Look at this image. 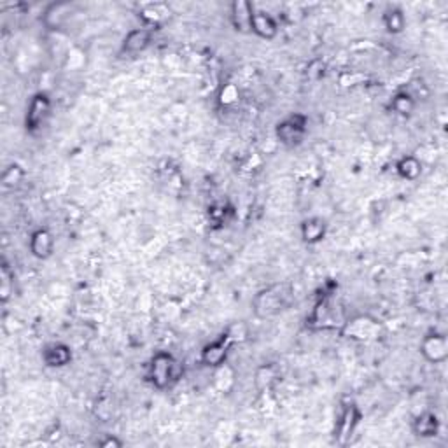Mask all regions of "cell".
Wrapping results in <instances>:
<instances>
[{
    "label": "cell",
    "mask_w": 448,
    "mask_h": 448,
    "mask_svg": "<svg viewBox=\"0 0 448 448\" xmlns=\"http://www.w3.org/2000/svg\"><path fill=\"white\" fill-rule=\"evenodd\" d=\"M293 286L291 284H272L266 289L259 291L252 300V310L256 317L272 319L282 314L293 301Z\"/></svg>",
    "instance_id": "cell-1"
},
{
    "label": "cell",
    "mask_w": 448,
    "mask_h": 448,
    "mask_svg": "<svg viewBox=\"0 0 448 448\" xmlns=\"http://www.w3.org/2000/svg\"><path fill=\"white\" fill-rule=\"evenodd\" d=\"M184 368L179 359L173 357L170 352H158L152 355L147 368V378L156 389L163 390L172 387L183 375Z\"/></svg>",
    "instance_id": "cell-2"
},
{
    "label": "cell",
    "mask_w": 448,
    "mask_h": 448,
    "mask_svg": "<svg viewBox=\"0 0 448 448\" xmlns=\"http://www.w3.org/2000/svg\"><path fill=\"white\" fill-rule=\"evenodd\" d=\"M308 133V117L305 114H291L284 117L275 128V135L280 140V144L286 147H298L303 144L305 137Z\"/></svg>",
    "instance_id": "cell-3"
},
{
    "label": "cell",
    "mask_w": 448,
    "mask_h": 448,
    "mask_svg": "<svg viewBox=\"0 0 448 448\" xmlns=\"http://www.w3.org/2000/svg\"><path fill=\"white\" fill-rule=\"evenodd\" d=\"M51 107L53 104L48 93H44V91L35 93L28 102L27 114H25V130L30 135L39 133L51 116Z\"/></svg>",
    "instance_id": "cell-4"
},
{
    "label": "cell",
    "mask_w": 448,
    "mask_h": 448,
    "mask_svg": "<svg viewBox=\"0 0 448 448\" xmlns=\"http://www.w3.org/2000/svg\"><path fill=\"white\" fill-rule=\"evenodd\" d=\"M359 422H361V410H359L357 404L355 403L345 404L335 429V440L338 445H347V443L350 442L355 429H357Z\"/></svg>",
    "instance_id": "cell-5"
},
{
    "label": "cell",
    "mask_w": 448,
    "mask_h": 448,
    "mask_svg": "<svg viewBox=\"0 0 448 448\" xmlns=\"http://www.w3.org/2000/svg\"><path fill=\"white\" fill-rule=\"evenodd\" d=\"M233 341H231V338L228 336V333L224 331L221 336L218 338V340L211 341V343H207L204 347V350H202V364H205L207 368H219V366L224 364V361L228 359V355H230V350L231 347H233Z\"/></svg>",
    "instance_id": "cell-6"
},
{
    "label": "cell",
    "mask_w": 448,
    "mask_h": 448,
    "mask_svg": "<svg viewBox=\"0 0 448 448\" xmlns=\"http://www.w3.org/2000/svg\"><path fill=\"white\" fill-rule=\"evenodd\" d=\"M421 354L433 364H442L448 359V340L442 333H429L421 343Z\"/></svg>",
    "instance_id": "cell-7"
},
{
    "label": "cell",
    "mask_w": 448,
    "mask_h": 448,
    "mask_svg": "<svg viewBox=\"0 0 448 448\" xmlns=\"http://www.w3.org/2000/svg\"><path fill=\"white\" fill-rule=\"evenodd\" d=\"M151 42L152 28H133V30H130L124 35L123 44H121V51L126 53V55H138V53L145 51V49L151 46Z\"/></svg>",
    "instance_id": "cell-8"
},
{
    "label": "cell",
    "mask_w": 448,
    "mask_h": 448,
    "mask_svg": "<svg viewBox=\"0 0 448 448\" xmlns=\"http://www.w3.org/2000/svg\"><path fill=\"white\" fill-rule=\"evenodd\" d=\"M28 245H30V252L35 259L46 261V259L51 258L53 251H55V237L46 228H39L30 235V244Z\"/></svg>",
    "instance_id": "cell-9"
},
{
    "label": "cell",
    "mask_w": 448,
    "mask_h": 448,
    "mask_svg": "<svg viewBox=\"0 0 448 448\" xmlns=\"http://www.w3.org/2000/svg\"><path fill=\"white\" fill-rule=\"evenodd\" d=\"M251 32H254L259 39L265 41H272L279 34V25H277L275 18L270 16L265 11H254V16L251 21Z\"/></svg>",
    "instance_id": "cell-10"
},
{
    "label": "cell",
    "mask_w": 448,
    "mask_h": 448,
    "mask_svg": "<svg viewBox=\"0 0 448 448\" xmlns=\"http://www.w3.org/2000/svg\"><path fill=\"white\" fill-rule=\"evenodd\" d=\"M254 4L247 2V0H237L231 4V23H233L235 30L238 32H251V21L254 16Z\"/></svg>",
    "instance_id": "cell-11"
},
{
    "label": "cell",
    "mask_w": 448,
    "mask_h": 448,
    "mask_svg": "<svg viewBox=\"0 0 448 448\" xmlns=\"http://www.w3.org/2000/svg\"><path fill=\"white\" fill-rule=\"evenodd\" d=\"M42 361L49 368H63L72 361V350L65 343H51L42 350Z\"/></svg>",
    "instance_id": "cell-12"
},
{
    "label": "cell",
    "mask_w": 448,
    "mask_h": 448,
    "mask_svg": "<svg viewBox=\"0 0 448 448\" xmlns=\"http://www.w3.org/2000/svg\"><path fill=\"white\" fill-rule=\"evenodd\" d=\"M440 428H442V424H440L438 415L433 414V411H424L411 424V431L419 438H435L440 433Z\"/></svg>",
    "instance_id": "cell-13"
},
{
    "label": "cell",
    "mask_w": 448,
    "mask_h": 448,
    "mask_svg": "<svg viewBox=\"0 0 448 448\" xmlns=\"http://www.w3.org/2000/svg\"><path fill=\"white\" fill-rule=\"evenodd\" d=\"M301 238H303L305 244L314 245L319 244L326 238V233H328V224L322 218H308L301 223L300 228Z\"/></svg>",
    "instance_id": "cell-14"
},
{
    "label": "cell",
    "mask_w": 448,
    "mask_h": 448,
    "mask_svg": "<svg viewBox=\"0 0 448 448\" xmlns=\"http://www.w3.org/2000/svg\"><path fill=\"white\" fill-rule=\"evenodd\" d=\"M280 380V369L275 364H265L261 368L256 369L254 383L261 393L272 390Z\"/></svg>",
    "instance_id": "cell-15"
},
{
    "label": "cell",
    "mask_w": 448,
    "mask_h": 448,
    "mask_svg": "<svg viewBox=\"0 0 448 448\" xmlns=\"http://www.w3.org/2000/svg\"><path fill=\"white\" fill-rule=\"evenodd\" d=\"M396 172L404 180H417L422 173V163L415 156H404L396 163Z\"/></svg>",
    "instance_id": "cell-16"
},
{
    "label": "cell",
    "mask_w": 448,
    "mask_h": 448,
    "mask_svg": "<svg viewBox=\"0 0 448 448\" xmlns=\"http://www.w3.org/2000/svg\"><path fill=\"white\" fill-rule=\"evenodd\" d=\"M383 27L387 28L389 34H401L407 27V18H404L403 11L397 7H390L383 13Z\"/></svg>",
    "instance_id": "cell-17"
},
{
    "label": "cell",
    "mask_w": 448,
    "mask_h": 448,
    "mask_svg": "<svg viewBox=\"0 0 448 448\" xmlns=\"http://www.w3.org/2000/svg\"><path fill=\"white\" fill-rule=\"evenodd\" d=\"M390 109L396 114H400V116H410L415 111V98L407 91H400V93L394 95L393 102H390Z\"/></svg>",
    "instance_id": "cell-18"
},
{
    "label": "cell",
    "mask_w": 448,
    "mask_h": 448,
    "mask_svg": "<svg viewBox=\"0 0 448 448\" xmlns=\"http://www.w3.org/2000/svg\"><path fill=\"white\" fill-rule=\"evenodd\" d=\"M25 179V170L20 165L13 163V165L6 166V170L2 172V186L6 190H14L16 186H20Z\"/></svg>",
    "instance_id": "cell-19"
},
{
    "label": "cell",
    "mask_w": 448,
    "mask_h": 448,
    "mask_svg": "<svg viewBox=\"0 0 448 448\" xmlns=\"http://www.w3.org/2000/svg\"><path fill=\"white\" fill-rule=\"evenodd\" d=\"M0 279H2V286H0V294H2V301L6 303L9 300L11 293H13V280L14 275L9 272V266L4 263L2 270H0Z\"/></svg>",
    "instance_id": "cell-20"
},
{
    "label": "cell",
    "mask_w": 448,
    "mask_h": 448,
    "mask_svg": "<svg viewBox=\"0 0 448 448\" xmlns=\"http://www.w3.org/2000/svg\"><path fill=\"white\" fill-rule=\"evenodd\" d=\"M226 207H224V205H214V207L211 209V212H209V214H211V219L212 221H216V223H223L224 221V218H226Z\"/></svg>",
    "instance_id": "cell-21"
},
{
    "label": "cell",
    "mask_w": 448,
    "mask_h": 448,
    "mask_svg": "<svg viewBox=\"0 0 448 448\" xmlns=\"http://www.w3.org/2000/svg\"><path fill=\"white\" fill-rule=\"evenodd\" d=\"M98 445L104 447V448H111V447L119 448V447H123V442H121V440H117V438H114V436H107V438L102 440V442L98 443Z\"/></svg>",
    "instance_id": "cell-22"
}]
</instances>
